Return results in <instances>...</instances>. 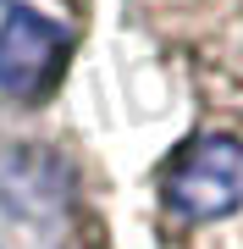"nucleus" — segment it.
<instances>
[{
	"instance_id": "1",
	"label": "nucleus",
	"mask_w": 243,
	"mask_h": 249,
	"mask_svg": "<svg viewBox=\"0 0 243 249\" xmlns=\"http://www.w3.org/2000/svg\"><path fill=\"white\" fill-rule=\"evenodd\" d=\"M166 249H243V111L182 139L155 178Z\"/></svg>"
},
{
	"instance_id": "3",
	"label": "nucleus",
	"mask_w": 243,
	"mask_h": 249,
	"mask_svg": "<svg viewBox=\"0 0 243 249\" xmlns=\"http://www.w3.org/2000/svg\"><path fill=\"white\" fill-rule=\"evenodd\" d=\"M66 67V34L39 11H11L0 22V89L17 100H45Z\"/></svg>"
},
{
	"instance_id": "2",
	"label": "nucleus",
	"mask_w": 243,
	"mask_h": 249,
	"mask_svg": "<svg viewBox=\"0 0 243 249\" xmlns=\"http://www.w3.org/2000/svg\"><path fill=\"white\" fill-rule=\"evenodd\" d=\"M149 34L221 106H243V0H138Z\"/></svg>"
}]
</instances>
